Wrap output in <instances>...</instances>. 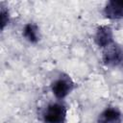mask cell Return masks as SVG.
I'll list each match as a JSON object with an SVG mask.
<instances>
[{
	"instance_id": "8992f818",
	"label": "cell",
	"mask_w": 123,
	"mask_h": 123,
	"mask_svg": "<svg viewBox=\"0 0 123 123\" xmlns=\"http://www.w3.org/2000/svg\"><path fill=\"white\" fill-rule=\"evenodd\" d=\"M122 112L114 107L106 108L97 117V123H122Z\"/></svg>"
},
{
	"instance_id": "3957f363",
	"label": "cell",
	"mask_w": 123,
	"mask_h": 123,
	"mask_svg": "<svg viewBox=\"0 0 123 123\" xmlns=\"http://www.w3.org/2000/svg\"><path fill=\"white\" fill-rule=\"evenodd\" d=\"M74 84L68 76L56 79L51 85V90L57 99L65 98L73 89Z\"/></svg>"
},
{
	"instance_id": "52a82bcc",
	"label": "cell",
	"mask_w": 123,
	"mask_h": 123,
	"mask_svg": "<svg viewBox=\"0 0 123 123\" xmlns=\"http://www.w3.org/2000/svg\"><path fill=\"white\" fill-rule=\"evenodd\" d=\"M22 35L25 39L31 43H37L39 40L38 27L35 23H27L23 28Z\"/></svg>"
},
{
	"instance_id": "7a4b0ae2",
	"label": "cell",
	"mask_w": 123,
	"mask_h": 123,
	"mask_svg": "<svg viewBox=\"0 0 123 123\" xmlns=\"http://www.w3.org/2000/svg\"><path fill=\"white\" fill-rule=\"evenodd\" d=\"M102 61L107 66H119L123 64V48L117 44H111L105 48Z\"/></svg>"
},
{
	"instance_id": "5b68a950",
	"label": "cell",
	"mask_w": 123,
	"mask_h": 123,
	"mask_svg": "<svg viewBox=\"0 0 123 123\" xmlns=\"http://www.w3.org/2000/svg\"><path fill=\"white\" fill-rule=\"evenodd\" d=\"M103 14L106 18L111 20H118L123 18V0L109 1L104 9Z\"/></svg>"
},
{
	"instance_id": "277c9868",
	"label": "cell",
	"mask_w": 123,
	"mask_h": 123,
	"mask_svg": "<svg viewBox=\"0 0 123 123\" xmlns=\"http://www.w3.org/2000/svg\"><path fill=\"white\" fill-rule=\"evenodd\" d=\"M94 42L100 48H107L113 44V32L111 26H99L94 35Z\"/></svg>"
},
{
	"instance_id": "ba28073f",
	"label": "cell",
	"mask_w": 123,
	"mask_h": 123,
	"mask_svg": "<svg viewBox=\"0 0 123 123\" xmlns=\"http://www.w3.org/2000/svg\"><path fill=\"white\" fill-rule=\"evenodd\" d=\"M10 21V14H9V11L5 8V7H1V29L4 30L5 26L8 25Z\"/></svg>"
},
{
	"instance_id": "6da1fadb",
	"label": "cell",
	"mask_w": 123,
	"mask_h": 123,
	"mask_svg": "<svg viewBox=\"0 0 123 123\" xmlns=\"http://www.w3.org/2000/svg\"><path fill=\"white\" fill-rule=\"evenodd\" d=\"M67 110L64 105L61 103L49 104L43 113L42 118L44 123H63L66 118Z\"/></svg>"
}]
</instances>
